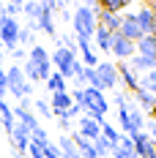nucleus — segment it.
Segmentation results:
<instances>
[{"label": "nucleus", "mask_w": 156, "mask_h": 158, "mask_svg": "<svg viewBox=\"0 0 156 158\" xmlns=\"http://www.w3.org/2000/svg\"><path fill=\"white\" fill-rule=\"evenodd\" d=\"M96 16H99V3L77 6V8H74V14H71V25H74L77 38H85V41L93 38V33H96Z\"/></svg>", "instance_id": "obj_1"}, {"label": "nucleus", "mask_w": 156, "mask_h": 158, "mask_svg": "<svg viewBox=\"0 0 156 158\" xmlns=\"http://www.w3.org/2000/svg\"><path fill=\"white\" fill-rule=\"evenodd\" d=\"M49 63H52V71L55 74H60L66 82L71 79V74H74V63H77V52H71V49L66 47H55V52L49 55Z\"/></svg>", "instance_id": "obj_2"}, {"label": "nucleus", "mask_w": 156, "mask_h": 158, "mask_svg": "<svg viewBox=\"0 0 156 158\" xmlns=\"http://www.w3.org/2000/svg\"><path fill=\"white\" fill-rule=\"evenodd\" d=\"M28 63L36 68V74H38V82H47L49 74H52V63H49V52L41 44H36V47L28 52V57H25Z\"/></svg>", "instance_id": "obj_3"}, {"label": "nucleus", "mask_w": 156, "mask_h": 158, "mask_svg": "<svg viewBox=\"0 0 156 158\" xmlns=\"http://www.w3.org/2000/svg\"><path fill=\"white\" fill-rule=\"evenodd\" d=\"M96 71V79H99V90L101 93H107V90H115L118 85H121V79H118V65L115 63H99L93 68Z\"/></svg>", "instance_id": "obj_4"}, {"label": "nucleus", "mask_w": 156, "mask_h": 158, "mask_svg": "<svg viewBox=\"0 0 156 158\" xmlns=\"http://www.w3.org/2000/svg\"><path fill=\"white\" fill-rule=\"evenodd\" d=\"M19 19H11V16H3L0 19V47H6L8 52L16 49L19 44Z\"/></svg>", "instance_id": "obj_5"}, {"label": "nucleus", "mask_w": 156, "mask_h": 158, "mask_svg": "<svg viewBox=\"0 0 156 158\" xmlns=\"http://www.w3.org/2000/svg\"><path fill=\"white\" fill-rule=\"evenodd\" d=\"M109 52L123 63V60H131L134 55H137V49H134V41H129L123 38L121 33H112V41H109Z\"/></svg>", "instance_id": "obj_6"}, {"label": "nucleus", "mask_w": 156, "mask_h": 158, "mask_svg": "<svg viewBox=\"0 0 156 158\" xmlns=\"http://www.w3.org/2000/svg\"><path fill=\"white\" fill-rule=\"evenodd\" d=\"M131 147H134V156H137V158H151V156H156V142L145 134V131H140V134H134V136H131Z\"/></svg>", "instance_id": "obj_7"}, {"label": "nucleus", "mask_w": 156, "mask_h": 158, "mask_svg": "<svg viewBox=\"0 0 156 158\" xmlns=\"http://www.w3.org/2000/svg\"><path fill=\"white\" fill-rule=\"evenodd\" d=\"M118 33H121L123 38H129V41H140L142 38V30H140V25H137L134 11H126V14L121 16V27H118Z\"/></svg>", "instance_id": "obj_8"}, {"label": "nucleus", "mask_w": 156, "mask_h": 158, "mask_svg": "<svg viewBox=\"0 0 156 158\" xmlns=\"http://www.w3.org/2000/svg\"><path fill=\"white\" fill-rule=\"evenodd\" d=\"M77 134L82 136V139H88V142H96V139L101 136V126L96 123L93 117L82 114V117H79V128H77Z\"/></svg>", "instance_id": "obj_9"}, {"label": "nucleus", "mask_w": 156, "mask_h": 158, "mask_svg": "<svg viewBox=\"0 0 156 158\" xmlns=\"http://www.w3.org/2000/svg\"><path fill=\"white\" fill-rule=\"evenodd\" d=\"M115 65H118V79L126 85V90H129V93H134V90L140 87V77H137V74H134L126 63H115Z\"/></svg>", "instance_id": "obj_10"}, {"label": "nucleus", "mask_w": 156, "mask_h": 158, "mask_svg": "<svg viewBox=\"0 0 156 158\" xmlns=\"http://www.w3.org/2000/svg\"><path fill=\"white\" fill-rule=\"evenodd\" d=\"M134 49H137V55L156 63V35H142L140 41H134Z\"/></svg>", "instance_id": "obj_11"}, {"label": "nucleus", "mask_w": 156, "mask_h": 158, "mask_svg": "<svg viewBox=\"0 0 156 158\" xmlns=\"http://www.w3.org/2000/svg\"><path fill=\"white\" fill-rule=\"evenodd\" d=\"M126 65H129L134 74H148V71H156V63H154V60H148V57H142V55H134Z\"/></svg>", "instance_id": "obj_12"}, {"label": "nucleus", "mask_w": 156, "mask_h": 158, "mask_svg": "<svg viewBox=\"0 0 156 158\" xmlns=\"http://www.w3.org/2000/svg\"><path fill=\"white\" fill-rule=\"evenodd\" d=\"M129 126H131V134H129V139H131L134 134L145 131V114H142V109H134V106H129Z\"/></svg>", "instance_id": "obj_13"}, {"label": "nucleus", "mask_w": 156, "mask_h": 158, "mask_svg": "<svg viewBox=\"0 0 156 158\" xmlns=\"http://www.w3.org/2000/svg\"><path fill=\"white\" fill-rule=\"evenodd\" d=\"M126 8H129L126 0H101V3H99V11H104V14H115V16H121V11H126Z\"/></svg>", "instance_id": "obj_14"}, {"label": "nucleus", "mask_w": 156, "mask_h": 158, "mask_svg": "<svg viewBox=\"0 0 156 158\" xmlns=\"http://www.w3.org/2000/svg\"><path fill=\"white\" fill-rule=\"evenodd\" d=\"M134 16H137V25H140L142 35H151V6L137 8V11H134Z\"/></svg>", "instance_id": "obj_15"}, {"label": "nucleus", "mask_w": 156, "mask_h": 158, "mask_svg": "<svg viewBox=\"0 0 156 158\" xmlns=\"http://www.w3.org/2000/svg\"><path fill=\"white\" fill-rule=\"evenodd\" d=\"M41 11H44V8H41V3H38V0L22 3V14L28 16V22H38V19H41Z\"/></svg>", "instance_id": "obj_16"}, {"label": "nucleus", "mask_w": 156, "mask_h": 158, "mask_svg": "<svg viewBox=\"0 0 156 158\" xmlns=\"http://www.w3.org/2000/svg\"><path fill=\"white\" fill-rule=\"evenodd\" d=\"M131 95L137 98V104H140L142 109H148V112H154V109H156V98H154V95H151V93H145L142 87H137V90H134V93H131Z\"/></svg>", "instance_id": "obj_17"}, {"label": "nucleus", "mask_w": 156, "mask_h": 158, "mask_svg": "<svg viewBox=\"0 0 156 158\" xmlns=\"http://www.w3.org/2000/svg\"><path fill=\"white\" fill-rule=\"evenodd\" d=\"M44 85H47V90L52 95H55V93H66V79H63L60 74H55V71L49 74V79L44 82Z\"/></svg>", "instance_id": "obj_18"}, {"label": "nucleus", "mask_w": 156, "mask_h": 158, "mask_svg": "<svg viewBox=\"0 0 156 158\" xmlns=\"http://www.w3.org/2000/svg\"><path fill=\"white\" fill-rule=\"evenodd\" d=\"M55 144H58V150H60L63 158H69V156H74V153H77V147H74V142H71V136H69V134H60Z\"/></svg>", "instance_id": "obj_19"}, {"label": "nucleus", "mask_w": 156, "mask_h": 158, "mask_svg": "<svg viewBox=\"0 0 156 158\" xmlns=\"http://www.w3.org/2000/svg\"><path fill=\"white\" fill-rule=\"evenodd\" d=\"M93 41H96V49H99V52H109V41H112V35H109L107 30H101V27H96Z\"/></svg>", "instance_id": "obj_20"}, {"label": "nucleus", "mask_w": 156, "mask_h": 158, "mask_svg": "<svg viewBox=\"0 0 156 158\" xmlns=\"http://www.w3.org/2000/svg\"><path fill=\"white\" fill-rule=\"evenodd\" d=\"M140 87L145 93H151L156 98V71H148V74H142L140 77Z\"/></svg>", "instance_id": "obj_21"}, {"label": "nucleus", "mask_w": 156, "mask_h": 158, "mask_svg": "<svg viewBox=\"0 0 156 158\" xmlns=\"http://www.w3.org/2000/svg\"><path fill=\"white\" fill-rule=\"evenodd\" d=\"M33 114H36L38 120H41V117L49 120V117H52V109H49V104L44 101V98H36V101H33Z\"/></svg>", "instance_id": "obj_22"}, {"label": "nucleus", "mask_w": 156, "mask_h": 158, "mask_svg": "<svg viewBox=\"0 0 156 158\" xmlns=\"http://www.w3.org/2000/svg\"><path fill=\"white\" fill-rule=\"evenodd\" d=\"M101 139H107V142L115 147V144H118V139H121V131H115L109 123H101Z\"/></svg>", "instance_id": "obj_23"}, {"label": "nucleus", "mask_w": 156, "mask_h": 158, "mask_svg": "<svg viewBox=\"0 0 156 158\" xmlns=\"http://www.w3.org/2000/svg\"><path fill=\"white\" fill-rule=\"evenodd\" d=\"M19 44H22V47H36V33L30 30V27H19ZM19 44H16V47H19Z\"/></svg>", "instance_id": "obj_24"}, {"label": "nucleus", "mask_w": 156, "mask_h": 158, "mask_svg": "<svg viewBox=\"0 0 156 158\" xmlns=\"http://www.w3.org/2000/svg\"><path fill=\"white\" fill-rule=\"evenodd\" d=\"M41 153H44V158H63L60 150H58V144L55 142H47L44 147H41Z\"/></svg>", "instance_id": "obj_25"}, {"label": "nucleus", "mask_w": 156, "mask_h": 158, "mask_svg": "<svg viewBox=\"0 0 156 158\" xmlns=\"http://www.w3.org/2000/svg\"><path fill=\"white\" fill-rule=\"evenodd\" d=\"M115 104L118 106H129V93H115Z\"/></svg>", "instance_id": "obj_26"}, {"label": "nucleus", "mask_w": 156, "mask_h": 158, "mask_svg": "<svg viewBox=\"0 0 156 158\" xmlns=\"http://www.w3.org/2000/svg\"><path fill=\"white\" fill-rule=\"evenodd\" d=\"M151 35H156V6H151Z\"/></svg>", "instance_id": "obj_27"}, {"label": "nucleus", "mask_w": 156, "mask_h": 158, "mask_svg": "<svg viewBox=\"0 0 156 158\" xmlns=\"http://www.w3.org/2000/svg\"><path fill=\"white\" fill-rule=\"evenodd\" d=\"M11 57H14V60H25V49H11Z\"/></svg>", "instance_id": "obj_28"}, {"label": "nucleus", "mask_w": 156, "mask_h": 158, "mask_svg": "<svg viewBox=\"0 0 156 158\" xmlns=\"http://www.w3.org/2000/svg\"><path fill=\"white\" fill-rule=\"evenodd\" d=\"M69 158H82V156H79V153H74V156H69Z\"/></svg>", "instance_id": "obj_29"}, {"label": "nucleus", "mask_w": 156, "mask_h": 158, "mask_svg": "<svg viewBox=\"0 0 156 158\" xmlns=\"http://www.w3.org/2000/svg\"><path fill=\"white\" fill-rule=\"evenodd\" d=\"M151 158H156V156H151Z\"/></svg>", "instance_id": "obj_30"}, {"label": "nucleus", "mask_w": 156, "mask_h": 158, "mask_svg": "<svg viewBox=\"0 0 156 158\" xmlns=\"http://www.w3.org/2000/svg\"><path fill=\"white\" fill-rule=\"evenodd\" d=\"M154 114H156V109H154Z\"/></svg>", "instance_id": "obj_31"}, {"label": "nucleus", "mask_w": 156, "mask_h": 158, "mask_svg": "<svg viewBox=\"0 0 156 158\" xmlns=\"http://www.w3.org/2000/svg\"><path fill=\"white\" fill-rule=\"evenodd\" d=\"M0 49H3V47H0Z\"/></svg>", "instance_id": "obj_32"}]
</instances>
